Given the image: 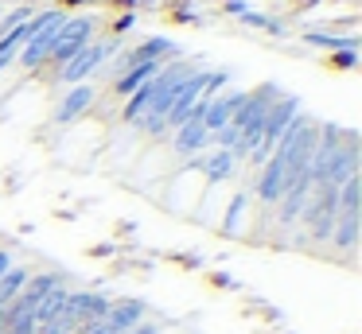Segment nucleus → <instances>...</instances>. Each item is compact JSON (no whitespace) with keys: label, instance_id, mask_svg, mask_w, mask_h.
Instances as JSON below:
<instances>
[{"label":"nucleus","instance_id":"nucleus-6","mask_svg":"<svg viewBox=\"0 0 362 334\" xmlns=\"http://www.w3.org/2000/svg\"><path fill=\"white\" fill-rule=\"evenodd\" d=\"M250 206H253V194H250V186H242V191H238L234 198L226 202V214H222V225H218V229L226 233V237H238V233H242V225H245Z\"/></svg>","mask_w":362,"mask_h":334},{"label":"nucleus","instance_id":"nucleus-15","mask_svg":"<svg viewBox=\"0 0 362 334\" xmlns=\"http://www.w3.org/2000/svg\"><path fill=\"white\" fill-rule=\"evenodd\" d=\"M74 4H86V0H63V8H74Z\"/></svg>","mask_w":362,"mask_h":334},{"label":"nucleus","instance_id":"nucleus-4","mask_svg":"<svg viewBox=\"0 0 362 334\" xmlns=\"http://www.w3.org/2000/svg\"><path fill=\"white\" fill-rule=\"evenodd\" d=\"M168 140H172V152L180 155L183 163H187V160H199V155H203L206 148H214V136L203 129V121H199L195 113H191L187 121L180 124V129L168 132Z\"/></svg>","mask_w":362,"mask_h":334},{"label":"nucleus","instance_id":"nucleus-8","mask_svg":"<svg viewBox=\"0 0 362 334\" xmlns=\"http://www.w3.org/2000/svg\"><path fill=\"white\" fill-rule=\"evenodd\" d=\"M28 280H32V268H24V264H12V268L0 276V307H8V303L16 299L20 292H24Z\"/></svg>","mask_w":362,"mask_h":334},{"label":"nucleus","instance_id":"nucleus-16","mask_svg":"<svg viewBox=\"0 0 362 334\" xmlns=\"http://www.w3.org/2000/svg\"><path fill=\"white\" fill-rule=\"evenodd\" d=\"M0 334H4V311H0Z\"/></svg>","mask_w":362,"mask_h":334},{"label":"nucleus","instance_id":"nucleus-12","mask_svg":"<svg viewBox=\"0 0 362 334\" xmlns=\"http://www.w3.org/2000/svg\"><path fill=\"white\" fill-rule=\"evenodd\" d=\"M12 264H16V261H12V249H0V276H4Z\"/></svg>","mask_w":362,"mask_h":334},{"label":"nucleus","instance_id":"nucleus-7","mask_svg":"<svg viewBox=\"0 0 362 334\" xmlns=\"http://www.w3.org/2000/svg\"><path fill=\"white\" fill-rule=\"evenodd\" d=\"M71 303H74V315H78V326H82V323H98V318H105V311H110L113 299L102 295V292H74Z\"/></svg>","mask_w":362,"mask_h":334},{"label":"nucleus","instance_id":"nucleus-13","mask_svg":"<svg viewBox=\"0 0 362 334\" xmlns=\"http://www.w3.org/2000/svg\"><path fill=\"white\" fill-rule=\"evenodd\" d=\"M113 8H125V12H136V4H141V0H110Z\"/></svg>","mask_w":362,"mask_h":334},{"label":"nucleus","instance_id":"nucleus-1","mask_svg":"<svg viewBox=\"0 0 362 334\" xmlns=\"http://www.w3.org/2000/svg\"><path fill=\"white\" fill-rule=\"evenodd\" d=\"M90 39H98V20H94V16H66V23L59 28L55 47H51L47 62H43V70H40L43 82H47V78L55 74V70H63L66 62H71L74 54H78L82 47L90 43Z\"/></svg>","mask_w":362,"mask_h":334},{"label":"nucleus","instance_id":"nucleus-11","mask_svg":"<svg viewBox=\"0 0 362 334\" xmlns=\"http://www.w3.org/2000/svg\"><path fill=\"white\" fill-rule=\"evenodd\" d=\"M133 23H136V12H121V16H117V20H113V23H110V31H113V39H117V35H125V31H129V28H133Z\"/></svg>","mask_w":362,"mask_h":334},{"label":"nucleus","instance_id":"nucleus-10","mask_svg":"<svg viewBox=\"0 0 362 334\" xmlns=\"http://www.w3.org/2000/svg\"><path fill=\"white\" fill-rule=\"evenodd\" d=\"M327 66H335V70H354V66H358V51H331V54H327Z\"/></svg>","mask_w":362,"mask_h":334},{"label":"nucleus","instance_id":"nucleus-9","mask_svg":"<svg viewBox=\"0 0 362 334\" xmlns=\"http://www.w3.org/2000/svg\"><path fill=\"white\" fill-rule=\"evenodd\" d=\"M238 23H245V28H257V31H269V35H284V23L281 20H273V16H265V12H250L245 8L242 16H234Z\"/></svg>","mask_w":362,"mask_h":334},{"label":"nucleus","instance_id":"nucleus-2","mask_svg":"<svg viewBox=\"0 0 362 334\" xmlns=\"http://www.w3.org/2000/svg\"><path fill=\"white\" fill-rule=\"evenodd\" d=\"M113 51H117V39H113V35L90 39V43L82 47V51L74 54V59L66 62L63 70H55L47 82H51V85H78V82H90V78H94L98 70L105 66V59H110Z\"/></svg>","mask_w":362,"mask_h":334},{"label":"nucleus","instance_id":"nucleus-3","mask_svg":"<svg viewBox=\"0 0 362 334\" xmlns=\"http://www.w3.org/2000/svg\"><path fill=\"white\" fill-rule=\"evenodd\" d=\"M98 105V90L94 82H78V85H66V93L55 101L51 109V124H74Z\"/></svg>","mask_w":362,"mask_h":334},{"label":"nucleus","instance_id":"nucleus-5","mask_svg":"<svg viewBox=\"0 0 362 334\" xmlns=\"http://www.w3.org/2000/svg\"><path fill=\"white\" fill-rule=\"evenodd\" d=\"M144 311H148V307H144V303H136V299H121V303L113 299L102 323L110 326L113 334H129L133 326H141V323H144Z\"/></svg>","mask_w":362,"mask_h":334},{"label":"nucleus","instance_id":"nucleus-14","mask_svg":"<svg viewBox=\"0 0 362 334\" xmlns=\"http://www.w3.org/2000/svg\"><path fill=\"white\" fill-rule=\"evenodd\" d=\"M312 4H320V0H296V12H304V8H312Z\"/></svg>","mask_w":362,"mask_h":334}]
</instances>
